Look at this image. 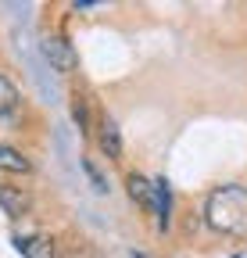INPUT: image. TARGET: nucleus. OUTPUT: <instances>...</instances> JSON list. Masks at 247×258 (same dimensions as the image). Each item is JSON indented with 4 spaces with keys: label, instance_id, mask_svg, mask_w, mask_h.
<instances>
[{
    "label": "nucleus",
    "instance_id": "1",
    "mask_svg": "<svg viewBox=\"0 0 247 258\" xmlns=\"http://www.w3.org/2000/svg\"><path fill=\"white\" fill-rule=\"evenodd\" d=\"M204 219L211 230L219 233H229V237H247V186H219L211 190L208 198V208H204Z\"/></svg>",
    "mask_w": 247,
    "mask_h": 258
},
{
    "label": "nucleus",
    "instance_id": "2",
    "mask_svg": "<svg viewBox=\"0 0 247 258\" xmlns=\"http://www.w3.org/2000/svg\"><path fill=\"white\" fill-rule=\"evenodd\" d=\"M43 57L50 61V69L57 72H72L75 69V50L68 40H61V36H47L43 40Z\"/></svg>",
    "mask_w": 247,
    "mask_h": 258
},
{
    "label": "nucleus",
    "instance_id": "3",
    "mask_svg": "<svg viewBox=\"0 0 247 258\" xmlns=\"http://www.w3.org/2000/svg\"><path fill=\"white\" fill-rule=\"evenodd\" d=\"M29 194L22 190V186H4L0 183V208H4V215H11V219H22L25 212H29Z\"/></svg>",
    "mask_w": 247,
    "mask_h": 258
},
{
    "label": "nucleus",
    "instance_id": "4",
    "mask_svg": "<svg viewBox=\"0 0 247 258\" xmlns=\"http://www.w3.org/2000/svg\"><path fill=\"white\" fill-rule=\"evenodd\" d=\"M15 247H18V254H25V258H54V240L50 237H15Z\"/></svg>",
    "mask_w": 247,
    "mask_h": 258
},
{
    "label": "nucleus",
    "instance_id": "5",
    "mask_svg": "<svg viewBox=\"0 0 247 258\" xmlns=\"http://www.w3.org/2000/svg\"><path fill=\"white\" fill-rule=\"evenodd\" d=\"M169 212H172V190H169L165 179H158V183H154V215H158L161 230L169 226Z\"/></svg>",
    "mask_w": 247,
    "mask_h": 258
},
{
    "label": "nucleus",
    "instance_id": "6",
    "mask_svg": "<svg viewBox=\"0 0 247 258\" xmlns=\"http://www.w3.org/2000/svg\"><path fill=\"white\" fill-rule=\"evenodd\" d=\"M129 198L140 205V208H147V212H154V183H147L143 176H129Z\"/></svg>",
    "mask_w": 247,
    "mask_h": 258
},
{
    "label": "nucleus",
    "instance_id": "7",
    "mask_svg": "<svg viewBox=\"0 0 247 258\" xmlns=\"http://www.w3.org/2000/svg\"><path fill=\"white\" fill-rule=\"evenodd\" d=\"M101 147H104V154L108 158H118L122 154V137H118V125H115V118H101Z\"/></svg>",
    "mask_w": 247,
    "mask_h": 258
},
{
    "label": "nucleus",
    "instance_id": "8",
    "mask_svg": "<svg viewBox=\"0 0 247 258\" xmlns=\"http://www.w3.org/2000/svg\"><path fill=\"white\" fill-rule=\"evenodd\" d=\"M0 169H4V172H29V169H33V161H29L22 151L0 144Z\"/></svg>",
    "mask_w": 247,
    "mask_h": 258
},
{
    "label": "nucleus",
    "instance_id": "9",
    "mask_svg": "<svg viewBox=\"0 0 247 258\" xmlns=\"http://www.w3.org/2000/svg\"><path fill=\"white\" fill-rule=\"evenodd\" d=\"M18 108V90L8 76H0V115H11Z\"/></svg>",
    "mask_w": 247,
    "mask_h": 258
},
{
    "label": "nucleus",
    "instance_id": "10",
    "mask_svg": "<svg viewBox=\"0 0 247 258\" xmlns=\"http://www.w3.org/2000/svg\"><path fill=\"white\" fill-rule=\"evenodd\" d=\"M83 169H86V176H90V183H94V190H97V194H104V190H108V179L101 176V169H97V165H94L90 158L83 161Z\"/></svg>",
    "mask_w": 247,
    "mask_h": 258
},
{
    "label": "nucleus",
    "instance_id": "11",
    "mask_svg": "<svg viewBox=\"0 0 247 258\" xmlns=\"http://www.w3.org/2000/svg\"><path fill=\"white\" fill-rule=\"evenodd\" d=\"M72 118H75V125H79V133H86L90 115H86V101H83V97H75V104H72Z\"/></svg>",
    "mask_w": 247,
    "mask_h": 258
},
{
    "label": "nucleus",
    "instance_id": "12",
    "mask_svg": "<svg viewBox=\"0 0 247 258\" xmlns=\"http://www.w3.org/2000/svg\"><path fill=\"white\" fill-rule=\"evenodd\" d=\"M133 258H147V254H140V251H133Z\"/></svg>",
    "mask_w": 247,
    "mask_h": 258
}]
</instances>
